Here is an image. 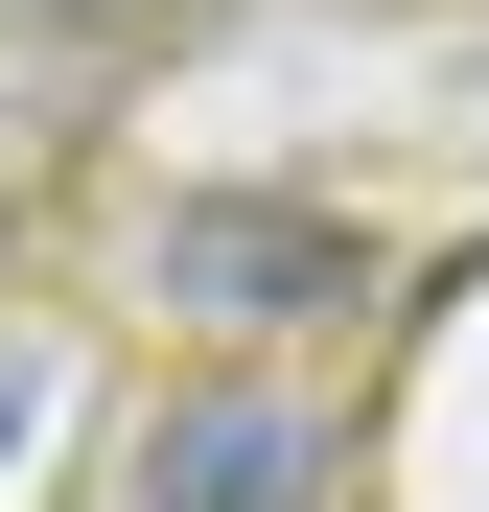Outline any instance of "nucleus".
I'll list each match as a JSON object with an SVG mask.
<instances>
[{
  "label": "nucleus",
  "instance_id": "4",
  "mask_svg": "<svg viewBox=\"0 0 489 512\" xmlns=\"http://www.w3.org/2000/svg\"><path fill=\"white\" fill-rule=\"evenodd\" d=\"M0 443H24V373H0Z\"/></svg>",
  "mask_w": 489,
  "mask_h": 512
},
{
  "label": "nucleus",
  "instance_id": "2",
  "mask_svg": "<svg viewBox=\"0 0 489 512\" xmlns=\"http://www.w3.org/2000/svg\"><path fill=\"white\" fill-rule=\"evenodd\" d=\"M326 489H350V443H326L280 373H210V396L140 419V512H326Z\"/></svg>",
  "mask_w": 489,
  "mask_h": 512
},
{
  "label": "nucleus",
  "instance_id": "3",
  "mask_svg": "<svg viewBox=\"0 0 489 512\" xmlns=\"http://www.w3.org/2000/svg\"><path fill=\"white\" fill-rule=\"evenodd\" d=\"M0 24H70V47H117V24H187V0H0Z\"/></svg>",
  "mask_w": 489,
  "mask_h": 512
},
{
  "label": "nucleus",
  "instance_id": "1",
  "mask_svg": "<svg viewBox=\"0 0 489 512\" xmlns=\"http://www.w3.org/2000/svg\"><path fill=\"white\" fill-rule=\"evenodd\" d=\"M140 303H187L210 350H280V326L373 303V233H326V210H257V187H187V210L140 233Z\"/></svg>",
  "mask_w": 489,
  "mask_h": 512
}]
</instances>
